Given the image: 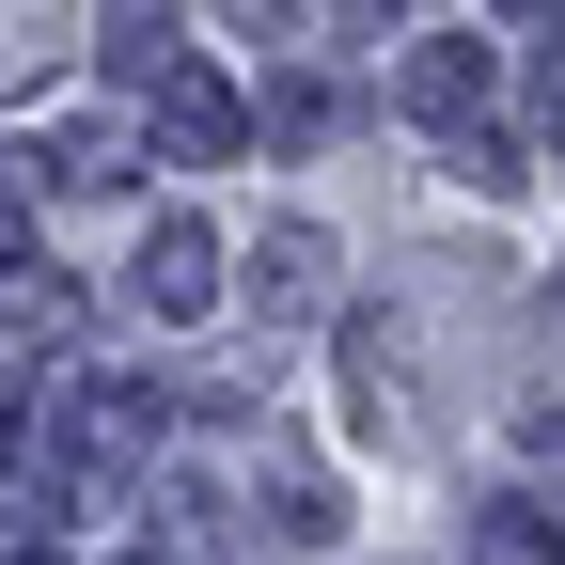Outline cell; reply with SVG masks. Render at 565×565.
<instances>
[{"label":"cell","instance_id":"1","mask_svg":"<svg viewBox=\"0 0 565 565\" xmlns=\"http://www.w3.org/2000/svg\"><path fill=\"white\" fill-rule=\"evenodd\" d=\"M158 126H173V158H236V95H221V79H173Z\"/></svg>","mask_w":565,"mask_h":565},{"label":"cell","instance_id":"2","mask_svg":"<svg viewBox=\"0 0 565 565\" xmlns=\"http://www.w3.org/2000/svg\"><path fill=\"white\" fill-rule=\"evenodd\" d=\"M204 282H221V267H204V236L158 221V252H141V299H158V315H204Z\"/></svg>","mask_w":565,"mask_h":565},{"label":"cell","instance_id":"3","mask_svg":"<svg viewBox=\"0 0 565 565\" xmlns=\"http://www.w3.org/2000/svg\"><path fill=\"white\" fill-rule=\"evenodd\" d=\"M471 95H487V47H424V63H408V110H424V126H456Z\"/></svg>","mask_w":565,"mask_h":565},{"label":"cell","instance_id":"4","mask_svg":"<svg viewBox=\"0 0 565 565\" xmlns=\"http://www.w3.org/2000/svg\"><path fill=\"white\" fill-rule=\"evenodd\" d=\"M315 267H330V236H267V252H252V299H267V315H299V299H315Z\"/></svg>","mask_w":565,"mask_h":565},{"label":"cell","instance_id":"5","mask_svg":"<svg viewBox=\"0 0 565 565\" xmlns=\"http://www.w3.org/2000/svg\"><path fill=\"white\" fill-rule=\"evenodd\" d=\"M110 63H173V0H110Z\"/></svg>","mask_w":565,"mask_h":565}]
</instances>
